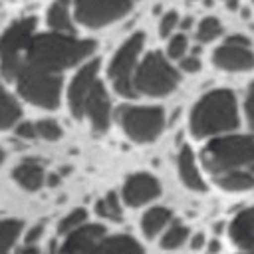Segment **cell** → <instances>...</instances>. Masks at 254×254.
I'll return each instance as SVG.
<instances>
[{"label":"cell","instance_id":"20","mask_svg":"<svg viewBox=\"0 0 254 254\" xmlns=\"http://www.w3.org/2000/svg\"><path fill=\"white\" fill-rule=\"evenodd\" d=\"M171 220V210L165 206H155L151 210H147L141 218V230L147 238H153L155 234H159L161 228L167 226V222Z\"/></svg>","mask_w":254,"mask_h":254},{"label":"cell","instance_id":"14","mask_svg":"<svg viewBox=\"0 0 254 254\" xmlns=\"http://www.w3.org/2000/svg\"><path fill=\"white\" fill-rule=\"evenodd\" d=\"M87 115L91 127L95 133H105L109 127V117H111V105H109V97L107 91L103 87V83L97 79L85 99V107H83V117Z\"/></svg>","mask_w":254,"mask_h":254},{"label":"cell","instance_id":"19","mask_svg":"<svg viewBox=\"0 0 254 254\" xmlns=\"http://www.w3.org/2000/svg\"><path fill=\"white\" fill-rule=\"evenodd\" d=\"M46 22H48V26H50L52 32L73 36V22H71V14H69V4H65V2H54L48 8Z\"/></svg>","mask_w":254,"mask_h":254},{"label":"cell","instance_id":"31","mask_svg":"<svg viewBox=\"0 0 254 254\" xmlns=\"http://www.w3.org/2000/svg\"><path fill=\"white\" fill-rule=\"evenodd\" d=\"M244 111H246V117H248L250 127H254V81H252L250 87H248L246 101H244Z\"/></svg>","mask_w":254,"mask_h":254},{"label":"cell","instance_id":"24","mask_svg":"<svg viewBox=\"0 0 254 254\" xmlns=\"http://www.w3.org/2000/svg\"><path fill=\"white\" fill-rule=\"evenodd\" d=\"M189 238V228L185 224H173L161 238V246L165 250H175L179 246H183Z\"/></svg>","mask_w":254,"mask_h":254},{"label":"cell","instance_id":"22","mask_svg":"<svg viewBox=\"0 0 254 254\" xmlns=\"http://www.w3.org/2000/svg\"><path fill=\"white\" fill-rule=\"evenodd\" d=\"M24 230V222L18 218H2L0 220V254H10L12 246L20 238Z\"/></svg>","mask_w":254,"mask_h":254},{"label":"cell","instance_id":"30","mask_svg":"<svg viewBox=\"0 0 254 254\" xmlns=\"http://www.w3.org/2000/svg\"><path fill=\"white\" fill-rule=\"evenodd\" d=\"M14 131H16V135H18L20 139H34V137H38V133H36V123H32V121H20V123L14 127Z\"/></svg>","mask_w":254,"mask_h":254},{"label":"cell","instance_id":"18","mask_svg":"<svg viewBox=\"0 0 254 254\" xmlns=\"http://www.w3.org/2000/svg\"><path fill=\"white\" fill-rule=\"evenodd\" d=\"M20 117H22L20 103L4 87V83L0 79V131H6L10 127H16L20 123Z\"/></svg>","mask_w":254,"mask_h":254},{"label":"cell","instance_id":"27","mask_svg":"<svg viewBox=\"0 0 254 254\" xmlns=\"http://www.w3.org/2000/svg\"><path fill=\"white\" fill-rule=\"evenodd\" d=\"M36 133H38V137H42L46 141H56L62 137V127L54 119H40V121H36Z\"/></svg>","mask_w":254,"mask_h":254},{"label":"cell","instance_id":"12","mask_svg":"<svg viewBox=\"0 0 254 254\" xmlns=\"http://www.w3.org/2000/svg\"><path fill=\"white\" fill-rule=\"evenodd\" d=\"M159 194H161V185L149 173H135L123 185V200L133 208L155 200Z\"/></svg>","mask_w":254,"mask_h":254},{"label":"cell","instance_id":"17","mask_svg":"<svg viewBox=\"0 0 254 254\" xmlns=\"http://www.w3.org/2000/svg\"><path fill=\"white\" fill-rule=\"evenodd\" d=\"M177 167H179V175L183 179V183L190 189V190H204V181L198 173L194 155L190 151V147H183L179 157H177Z\"/></svg>","mask_w":254,"mask_h":254},{"label":"cell","instance_id":"21","mask_svg":"<svg viewBox=\"0 0 254 254\" xmlns=\"http://www.w3.org/2000/svg\"><path fill=\"white\" fill-rule=\"evenodd\" d=\"M216 185L228 192H242L254 187V177L246 171H230L216 177Z\"/></svg>","mask_w":254,"mask_h":254},{"label":"cell","instance_id":"9","mask_svg":"<svg viewBox=\"0 0 254 254\" xmlns=\"http://www.w3.org/2000/svg\"><path fill=\"white\" fill-rule=\"evenodd\" d=\"M143 44H145V36L141 32L133 34L131 38H127L121 44V48L115 52V56L109 64L107 71L113 81V87L123 97H137L135 87H133V75L137 69V58L143 50Z\"/></svg>","mask_w":254,"mask_h":254},{"label":"cell","instance_id":"26","mask_svg":"<svg viewBox=\"0 0 254 254\" xmlns=\"http://www.w3.org/2000/svg\"><path fill=\"white\" fill-rule=\"evenodd\" d=\"M220 32H222L220 22L216 18H212V16H206L204 20H200V24L196 28V40L206 44V42H212L214 38H218Z\"/></svg>","mask_w":254,"mask_h":254},{"label":"cell","instance_id":"8","mask_svg":"<svg viewBox=\"0 0 254 254\" xmlns=\"http://www.w3.org/2000/svg\"><path fill=\"white\" fill-rule=\"evenodd\" d=\"M117 121L129 139L137 143H149L157 139L165 127V111L161 107L127 105L117 109Z\"/></svg>","mask_w":254,"mask_h":254},{"label":"cell","instance_id":"4","mask_svg":"<svg viewBox=\"0 0 254 254\" xmlns=\"http://www.w3.org/2000/svg\"><path fill=\"white\" fill-rule=\"evenodd\" d=\"M202 165L214 173L224 175L238 171L242 165L254 163V135H226L206 143L200 153Z\"/></svg>","mask_w":254,"mask_h":254},{"label":"cell","instance_id":"10","mask_svg":"<svg viewBox=\"0 0 254 254\" xmlns=\"http://www.w3.org/2000/svg\"><path fill=\"white\" fill-rule=\"evenodd\" d=\"M131 2L103 0V2H77L73 4V18L87 28H101L115 20H121L131 12Z\"/></svg>","mask_w":254,"mask_h":254},{"label":"cell","instance_id":"36","mask_svg":"<svg viewBox=\"0 0 254 254\" xmlns=\"http://www.w3.org/2000/svg\"><path fill=\"white\" fill-rule=\"evenodd\" d=\"M226 42H230V44H240V46H248V40H246L244 36H230Z\"/></svg>","mask_w":254,"mask_h":254},{"label":"cell","instance_id":"32","mask_svg":"<svg viewBox=\"0 0 254 254\" xmlns=\"http://www.w3.org/2000/svg\"><path fill=\"white\" fill-rule=\"evenodd\" d=\"M181 67H183L185 71H190V73H194V71H198V69H200V60H198L196 56H190V58H183V60H181Z\"/></svg>","mask_w":254,"mask_h":254},{"label":"cell","instance_id":"23","mask_svg":"<svg viewBox=\"0 0 254 254\" xmlns=\"http://www.w3.org/2000/svg\"><path fill=\"white\" fill-rule=\"evenodd\" d=\"M95 212L103 218H109V220H121V206H119L117 194L109 192L103 198H99L95 202Z\"/></svg>","mask_w":254,"mask_h":254},{"label":"cell","instance_id":"2","mask_svg":"<svg viewBox=\"0 0 254 254\" xmlns=\"http://www.w3.org/2000/svg\"><path fill=\"white\" fill-rule=\"evenodd\" d=\"M238 125L236 99L230 89H212L198 99L190 111V131L194 137L228 133Z\"/></svg>","mask_w":254,"mask_h":254},{"label":"cell","instance_id":"39","mask_svg":"<svg viewBox=\"0 0 254 254\" xmlns=\"http://www.w3.org/2000/svg\"><path fill=\"white\" fill-rule=\"evenodd\" d=\"M250 175H252V177H254V163H252V165H250Z\"/></svg>","mask_w":254,"mask_h":254},{"label":"cell","instance_id":"6","mask_svg":"<svg viewBox=\"0 0 254 254\" xmlns=\"http://www.w3.org/2000/svg\"><path fill=\"white\" fill-rule=\"evenodd\" d=\"M177 83L179 73L159 52L147 54L133 75L135 93H143L149 97H163L171 93L177 87Z\"/></svg>","mask_w":254,"mask_h":254},{"label":"cell","instance_id":"40","mask_svg":"<svg viewBox=\"0 0 254 254\" xmlns=\"http://www.w3.org/2000/svg\"><path fill=\"white\" fill-rule=\"evenodd\" d=\"M246 254H254V250H250V252H246Z\"/></svg>","mask_w":254,"mask_h":254},{"label":"cell","instance_id":"29","mask_svg":"<svg viewBox=\"0 0 254 254\" xmlns=\"http://www.w3.org/2000/svg\"><path fill=\"white\" fill-rule=\"evenodd\" d=\"M177 22H179V14H177V12H167V14L161 18V24H159V34H161L163 38H167V36H169V34L175 30Z\"/></svg>","mask_w":254,"mask_h":254},{"label":"cell","instance_id":"38","mask_svg":"<svg viewBox=\"0 0 254 254\" xmlns=\"http://www.w3.org/2000/svg\"><path fill=\"white\" fill-rule=\"evenodd\" d=\"M2 163H4V151L0 149V167H2Z\"/></svg>","mask_w":254,"mask_h":254},{"label":"cell","instance_id":"15","mask_svg":"<svg viewBox=\"0 0 254 254\" xmlns=\"http://www.w3.org/2000/svg\"><path fill=\"white\" fill-rule=\"evenodd\" d=\"M230 238L238 248L254 250V206L238 212L230 222Z\"/></svg>","mask_w":254,"mask_h":254},{"label":"cell","instance_id":"3","mask_svg":"<svg viewBox=\"0 0 254 254\" xmlns=\"http://www.w3.org/2000/svg\"><path fill=\"white\" fill-rule=\"evenodd\" d=\"M56 254H143V248L129 234H107L103 224H83L64 238Z\"/></svg>","mask_w":254,"mask_h":254},{"label":"cell","instance_id":"1","mask_svg":"<svg viewBox=\"0 0 254 254\" xmlns=\"http://www.w3.org/2000/svg\"><path fill=\"white\" fill-rule=\"evenodd\" d=\"M95 50L93 40H81L67 34H34L26 54H24V67H30L40 73L60 75L64 69L77 65L79 62L87 60Z\"/></svg>","mask_w":254,"mask_h":254},{"label":"cell","instance_id":"34","mask_svg":"<svg viewBox=\"0 0 254 254\" xmlns=\"http://www.w3.org/2000/svg\"><path fill=\"white\" fill-rule=\"evenodd\" d=\"M16 254H42L40 252V248H36V246H30V244H26V246H22Z\"/></svg>","mask_w":254,"mask_h":254},{"label":"cell","instance_id":"13","mask_svg":"<svg viewBox=\"0 0 254 254\" xmlns=\"http://www.w3.org/2000/svg\"><path fill=\"white\" fill-rule=\"evenodd\" d=\"M212 64L224 71H250L254 69V54L248 46L224 42L212 54Z\"/></svg>","mask_w":254,"mask_h":254},{"label":"cell","instance_id":"37","mask_svg":"<svg viewBox=\"0 0 254 254\" xmlns=\"http://www.w3.org/2000/svg\"><path fill=\"white\" fill-rule=\"evenodd\" d=\"M48 183H50V185H56V183H58V177H50V181H48Z\"/></svg>","mask_w":254,"mask_h":254},{"label":"cell","instance_id":"16","mask_svg":"<svg viewBox=\"0 0 254 254\" xmlns=\"http://www.w3.org/2000/svg\"><path fill=\"white\" fill-rule=\"evenodd\" d=\"M12 179L24 189V190H38L42 185H44V179H46V173L42 169V165L34 159H26L22 163H18L14 169H12Z\"/></svg>","mask_w":254,"mask_h":254},{"label":"cell","instance_id":"33","mask_svg":"<svg viewBox=\"0 0 254 254\" xmlns=\"http://www.w3.org/2000/svg\"><path fill=\"white\" fill-rule=\"evenodd\" d=\"M42 232H44V226H42V224H36L34 228H30V230H28V234H26V244L34 246V242L42 236Z\"/></svg>","mask_w":254,"mask_h":254},{"label":"cell","instance_id":"5","mask_svg":"<svg viewBox=\"0 0 254 254\" xmlns=\"http://www.w3.org/2000/svg\"><path fill=\"white\" fill-rule=\"evenodd\" d=\"M36 32V18L24 16L14 20L0 36V73L4 79H16L24 54L34 38Z\"/></svg>","mask_w":254,"mask_h":254},{"label":"cell","instance_id":"7","mask_svg":"<svg viewBox=\"0 0 254 254\" xmlns=\"http://www.w3.org/2000/svg\"><path fill=\"white\" fill-rule=\"evenodd\" d=\"M18 95L42 109H56L62 97V75H48L34 71L30 67H20L16 75Z\"/></svg>","mask_w":254,"mask_h":254},{"label":"cell","instance_id":"25","mask_svg":"<svg viewBox=\"0 0 254 254\" xmlns=\"http://www.w3.org/2000/svg\"><path fill=\"white\" fill-rule=\"evenodd\" d=\"M85 220H87V212H85L83 208H75V210H71L69 214H65V216L60 220L58 232L67 236V234L75 232L77 228H81V226L85 224Z\"/></svg>","mask_w":254,"mask_h":254},{"label":"cell","instance_id":"28","mask_svg":"<svg viewBox=\"0 0 254 254\" xmlns=\"http://www.w3.org/2000/svg\"><path fill=\"white\" fill-rule=\"evenodd\" d=\"M187 52V36L185 34H177L169 40V56L173 60H183Z\"/></svg>","mask_w":254,"mask_h":254},{"label":"cell","instance_id":"11","mask_svg":"<svg viewBox=\"0 0 254 254\" xmlns=\"http://www.w3.org/2000/svg\"><path fill=\"white\" fill-rule=\"evenodd\" d=\"M97 71H99V60H91L87 64H83L75 75L69 81L67 87V105L69 111L75 119L83 117V107H85V99L93 87V83L97 81Z\"/></svg>","mask_w":254,"mask_h":254},{"label":"cell","instance_id":"35","mask_svg":"<svg viewBox=\"0 0 254 254\" xmlns=\"http://www.w3.org/2000/svg\"><path fill=\"white\" fill-rule=\"evenodd\" d=\"M202 244H204V236H202V234H194V238L190 240V248L198 250V248H200Z\"/></svg>","mask_w":254,"mask_h":254}]
</instances>
